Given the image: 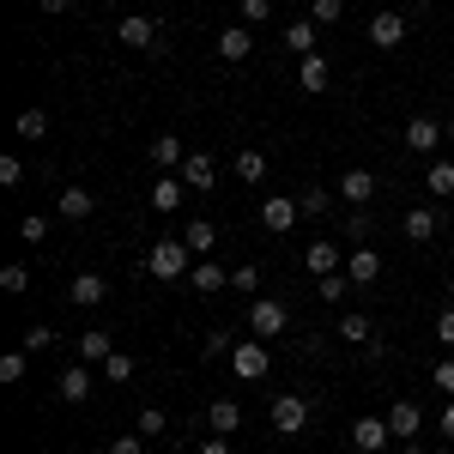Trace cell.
I'll use <instances>...</instances> for the list:
<instances>
[{
  "label": "cell",
  "instance_id": "cell-1",
  "mask_svg": "<svg viewBox=\"0 0 454 454\" xmlns=\"http://www.w3.org/2000/svg\"><path fill=\"white\" fill-rule=\"evenodd\" d=\"M145 273H152V279H188V273H194V248L182 243V237H158V243H152V254H145Z\"/></svg>",
  "mask_w": 454,
  "mask_h": 454
},
{
  "label": "cell",
  "instance_id": "cell-2",
  "mask_svg": "<svg viewBox=\"0 0 454 454\" xmlns=\"http://www.w3.org/2000/svg\"><path fill=\"white\" fill-rule=\"evenodd\" d=\"M285 327H291V309L285 303H273V297H254L248 303V333L254 340H279Z\"/></svg>",
  "mask_w": 454,
  "mask_h": 454
},
{
  "label": "cell",
  "instance_id": "cell-3",
  "mask_svg": "<svg viewBox=\"0 0 454 454\" xmlns=\"http://www.w3.org/2000/svg\"><path fill=\"white\" fill-rule=\"evenodd\" d=\"M231 370H237V382H261L267 376V340H243L231 351Z\"/></svg>",
  "mask_w": 454,
  "mask_h": 454
},
{
  "label": "cell",
  "instance_id": "cell-4",
  "mask_svg": "<svg viewBox=\"0 0 454 454\" xmlns=\"http://www.w3.org/2000/svg\"><path fill=\"white\" fill-rule=\"evenodd\" d=\"M303 424H309V400H303V394H279V400H273V430H279V436H297Z\"/></svg>",
  "mask_w": 454,
  "mask_h": 454
},
{
  "label": "cell",
  "instance_id": "cell-5",
  "mask_svg": "<svg viewBox=\"0 0 454 454\" xmlns=\"http://www.w3.org/2000/svg\"><path fill=\"white\" fill-rule=\"evenodd\" d=\"M91 387H98V376H91V364H67V370L55 376V394H61L67 406H79V400H91Z\"/></svg>",
  "mask_w": 454,
  "mask_h": 454
},
{
  "label": "cell",
  "instance_id": "cell-6",
  "mask_svg": "<svg viewBox=\"0 0 454 454\" xmlns=\"http://www.w3.org/2000/svg\"><path fill=\"white\" fill-rule=\"evenodd\" d=\"M387 442H394L387 419H351V449H357V454H382Z\"/></svg>",
  "mask_w": 454,
  "mask_h": 454
},
{
  "label": "cell",
  "instance_id": "cell-7",
  "mask_svg": "<svg viewBox=\"0 0 454 454\" xmlns=\"http://www.w3.org/2000/svg\"><path fill=\"white\" fill-rule=\"evenodd\" d=\"M442 140H449V128H442V121H430V115H412V121H406V145H412L419 158H430Z\"/></svg>",
  "mask_w": 454,
  "mask_h": 454
},
{
  "label": "cell",
  "instance_id": "cell-8",
  "mask_svg": "<svg viewBox=\"0 0 454 454\" xmlns=\"http://www.w3.org/2000/svg\"><path fill=\"white\" fill-rule=\"evenodd\" d=\"M387 430H394L400 442H419V430H424V412L412 406V400H394V406H387Z\"/></svg>",
  "mask_w": 454,
  "mask_h": 454
},
{
  "label": "cell",
  "instance_id": "cell-9",
  "mask_svg": "<svg viewBox=\"0 0 454 454\" xmlns=\"http://www.w3.org/2000/svg\"><path fill=\"white\" fill-rule=\"evenodd\" d=\"M182 182H188L194 194H207V188H218V164H212L207 152H188V158H182Z\"/></svg>",
  "mask_w": 454,
  "mask_h": 454
},
{
  "label": "cell",
  "instance_id": "cell-10",
  "mask_svg": "<svg viewBox=\"0 0 454 454\" xmlns=\"http://www.w3.org/2000/svg\"><path fill=\"white\" fill-rule=\"evenodd\" d=\"M73 351H79V364H104V357H115V340H109V327H85Z\"/></svg>",
  "mask_w": 454,
  "mask_h": 454
},
{
  "label": "cell",
  "instance_id": "cell-11",
  "mask_svg": "<svg viewBox=\"0 0 454 454\" xmlns=\"http://www.w3.org/2000/svg\"><path fill=\"white\" fill-rule=\"evenodd\" d=\"M370 43H376V49H400V43H406V19L382 6V12L370 19Z\"/></svg>",
  "mask_w": 454,
  "mask_h": 454
},
{
  "label": "cell",
  "instance_id": "cell-12",
  "mask_svg": "<svg viewBox=\"0 0 454 454\" xmlns=\"http://www.w3.org/2000/svg\"><path fill=\"white\" fill-rule=\"evenodd\" d=\"M346 273H351V285H376V279H382V254H376L370 243H357V248H351V261H346Z\"/></svg>",
  "mask_w": 454,
  "mask_h": 454
},
{
  "label": "cell",
  "instance_id": "cell-13",
  "mask_svg": "<svg viewBox=\"0 0 454 454\" xmlns=\"http://www.w3.org/2000/svg\"><path fill=\"white\" fill-rule=\"evenodd\" d=\"M67 297L79 303V309H98V303L109 297V279H104V273H79V279L67 285Z\"/></svg>",
  "mask_w": 454,
  "mask_h": 454
},
{
  "label": "cell",
  "instance_id": "cell-14",
  "mask_svg": "<svg viewBox=\"0 0 454 454\" xmlns=\"http://www.w3.org/2000/svg\"><path fill=\"white\" fill-rule=\"evenodd\" d=\"M188 285H194V291H200V297H218V291H224V285H231V273H224V267H218V261H194V273H188Z\"/></svg>",
  "mask_w": 454,
  "mask_h": 454
},
{
  "label": "cell",
  "instance_id": "cell-15",
  "mask_svg": "<svg viewBox=\"0 0 454 454\" xmlns=\"http://www.w3.org/2000/svg\"><path fill=\"white\" fill-rule=\"evenodd\" d=\"M303 267H309L315 279H327V273H346V267H340V248L327 243V237H321V243H309V248H303Z\"/></svg>",
  "mask_w": 454,
  "mask_h": 454
},
{
  "label": "cell",
  "instance_id": "cell-16",
  "mask_svg": "<svg viewBox=\"0 0 454 454\" xmlns=\"http://www.w3.org/2000/svg\"><path fill=\"white\" fill-rule=\"evenodd\" d=\"M340 194H346V207H370V200H376V176L370 170H346L340 176Z\"/></svg>",
  "mask_w": 454,
  "mask_h": 454
},
{
  "label": "cell",
  "instance_id": "cell-17",
  "mask_svg": "<svg viewBox=\"0 0 454 454\" xmlns=\"http://www.w3.org/2000/svg\"><path fill=\"white\" fill-rule=\"evenodd\" d=\"M182 243L194 248V261H207L212 248H218V224H207V218H188V224H182Z\"/></svg>",
  "mask_w": 454,
  "mask_h": 454
},
{
  "label": "cell",
  "instance_id": "cell-18",
  "mask_svg": "<svg viewBox=\"0 0 454 454\" xmlns=\"http://www.w3.org/2000/svg\"><path fill=\"white\" fill-rule=\"evenodd\" d=\"M237 424H243V406H237V400H212L207 406V430L212 436H237Z\"/></svg>",
  "mask_w": 454,
  "mask_h": 454
},
{
  "label": "cell",
  "instance_id": "cell-19",
  "mask_svg": "<svg viewBox=\"0 0 454 454\" xmlns=\"http://www.w3.org/2000/svg\"><path fill=\"white\" fill-rule=\"evenodd\" d=\"M182 194H188L182 176H158L152 182V212H182Z\"/></svg>",
  "mask_w": 454,
  "mask_h": 454
},
{
  "label": "cell",
  "instance_id": "cell-20",
  "mask_svg": "<svg viewBox=\"0 0 454 454\" xmlns=\"http://www.w3.org/2000/svg\"><path fill=\"white\" fill-rule=\"evenodd\" d=\"M315 43H321V25H315V19H297V25H285V49H291V55H321Z\"/></svg>",
  "mask_w": 454,
  "mask_h": 454
},
{
  "label": "cell",
  "instance_id": "cell-21",
  "mask_svg": "<svg viewBox=\"0 0 454 454\" xmlns=\"http://www.w3.org/2000/svg\"><path fill=\"white\" fill-rule=\"evenodd\" d=\"M248 49H254V31H248V25H224V31H218V55H224V61H248Z\"/></svg>",
  "mask_w": 454,
  "mask_h": 454
},
{
  "label": "cell",
  "instance_id": "cell-22",
  "mask_svg": "<svg viewBox=\"0 0 454 454\" xmlns=\"http://www.w3.org/2000/svg\"><path fill=\"white\" fill-rule=\"evenodd\" d=\"M121 43H128V49H152V43H158V25H152V19H145V12H128V19H121Z\"/></svg>",
  "mask_w": 454,
  "mask_h": 454
},
{
  "label": "cell",
  "instance_id": "cell-23",
  "mask_svg": "<svg viewBox=\"0 0 454 454\" xmlns=\"http://www.w3.org/2000/svg\"><path fill=\"white\" fill-rule=\"evenodd\" d=\"M297 218H303V207H297V200H285V194H273V200L261 207V224H267V231H291Z\"/></svg>",
  "mask_w": 454,
  "mask_h": 454
},
{
  "label": "cell",
  "instance_id": "cell-24",
  "mask_svg": "<svg viewBox=\"0 0 454 454\" xmlns=\"http://www.w3.org/2000/svg\"><path fill=\"white\" fill-rule=\"evenodd\" d=\"M436 224H442V212H430V207H412V212H406V224H400V231H406V243H430V237H436Z\"/></svg>",
  "mask_w": 454,
  "mask_h": 454
},
{
  "label": "cell",
  "instance_id": "cell-25",
  "mask_svg": "<svg viewBox=\"0 0 454 454\" xmlns=\"http://www.w3.org/2000/svg\"><path fill=\"white\" fill-rule=\"evenodd\" d=\"M340 340H346V346H370V340H376V321L364 309H346L340 315Z\"/></svg>",
  "mask_w": 454,
  "mask_h": 454
},
{
  "label": "cell",
  "instance_id": "cell-26",
  "mask_svg": "<svg viewBox=\"0 0 454 454\" xmlns=\"http://www.w3.org/2000/svg\"><path fill=\"white\" fill-rule=\"evenodd\" d=\"M297 85L303 91H327V55H303L297 61Z\"/></svg>",
  "mask_w": 454,
  "mask_h": 454
},
{
  "label": "cell",
  "instance_id": "cell-27",
  "mask_svg": "<svg viewBox=\"0 0 454 454\" xmlns=\"http://www.w3.org/2000/svg\"><path fill=\"white\" fill-rule=\"evenodd\" d=\"M182 158H188V152H182V134H158V140H152V164H158V170H176Z\"/></svg>",
  "mask_w": 454,
  "mask_h": 454
},
{
  "label": "cell",
  "instance_id": "cell-28",
  "mask_svg": "<svg viewBox=\"0 0 454 454\" xmlns=\"http://www.w3.org/2000/svg\"><path fill=\"white\" fill-rule=\"evenodd\" d=\"M91 212H98L91 188H61V218H91Z\"/></svg>",
  "mask_w": 454,
  "mask_h": 454
},
{
  "label": "cell",
  "instance_id": "cell-29",
  "mask_svg": "<svg viewBox=\"0 0 454 454\" xmlns=\"http://www.w3.org/2000/svg\"><path fill=\"white\" fill-rule=\"evenodd\" d=\"M424 188H430L436 200H449V194H454V158H436L430 176H424Z\"/></svg>",
  "mask_w": 454,
  "mask_h": 454
},
{
  "label": "cell",
  "instance_id": "cell-30",
  "mask_svg": "<svg viewBox=\"0 0 454 454\" xmlns=\"http://www.w3.org/2000/svg\"><path fill=\"white\" fill-rule=\"evenodd\" d=\"M145 442H158V436H170V419H164V406H140V419H134Z\"/></svg>",
  "mask_w": 454,
  "mask_h": 454
},
{
  "label": "cell",
  "instance_id": "cell-31",
  "mask_svg": "<svg viewBox=\"0 0 454 454\" xmlns=\"http://www.w3.org/2000/svg\"><path fill=\"white\" fill-rule=\"evenodd\" d=\"M0 291H6V297L31 291V267H25V261H6V267H0Z\"/></svg>",
  "mask_w": 454,
  "mask_h": 454
},
{
  "label": "cell",
  "instance_id": "cell-32",
  "mask_svg": "<svg viewBox=\"0 0 454 454\" xmlns=\"http://www.w3.org/2000/svg\"><path fill=\"white\" fill-rule=\"evenodd\" d=\"M25 364H31V351H25V346H19V351H6V357H0V382H6V387H19V382H25Z\"/></svg>",
  "mask_w": 454,
  "mask_h": 454
},
{
  "label": "cell",
  "instance_id": "cell-33",
  "mask_svg": "<svg viewBox=\"0 0 454 454\" xmlns=\"http://www.w3.org/2000/svg\"><path fill=\"white\" fill-rule=\"evenodd\" d=\"M370 231H376L370 207H351V212H346V237H351V243H370Z\"/></svg>",
  "mask_w": 454,
  "mask_h": 454
},
{
  "label": "cell",
  "instance_id": "cell-34",
  "mask_svg": "<svg viewBox=\"0 0 454 454\" xmlns=\"http://www.w3.org/2000/svg\"><path fill=\"white\" fill-rule=\"evenodd\" d=\"M315 291H321V303H346L351 273H327V279H315Z\"/></svg>",
  "mask_w": 454,
  "mask_h": 454
},
{
  "label": "cell",
  "instance_id": "cell-35",
  "mask_svg": "<svg viewBox=\"0 0 454 454\" xmlns=\"http://www.w3.org/2000/svg\"><path fill=\"white\" fill-rule=\"evenodd\" d=\"M267 176V158L261 152H237V182H261Z\"/></svg>",
  "mask_w": 454,
  "mask_h": 454
},
{
  "label": "cell",
  "instance_id": "cell-36",
  "mask_svg": "<svg viewBox=\"0 0 454 454\" xmlns=\"http://www.w3.org/2000/svg\"><path fill=\"white\" fill-rule=\"evenodd\" d=\"M309 19L315 25H340L346 19V0H309Z\"/></svg>",
  "mask_w": 454,
  "mask_h": 454
},
{
  "label": "cell",
  "instance_id": "cell-37",
  "mask_svg": "<svg viewBox=\"0 0 454 454\" xmlns=\"http://www.w3.org/2000/svg\"><path fill=\"white\" fill-rule=\"evenodd\" d=\"M200 351H207V357H231V351H237V340H231L224 327H207V340H200Z\"/></svg>",
  "mask_w": 454,
  "mask_h": 454
},
{
  "label": "cell",
  "instance_id": "cell-38",
  "mask_svg": "<svg viewBox=\"0 0 454 454\" xmlns=\"http://www.w3.org/2000/svg\"><path fill=\"white\" fill-rule=\"evenodd\" d=\"M104 382H134V357H128V351L104 357Z\"/></svg>",
  "mask_w": 454,
  "mask_h": 454
},
{
  "label": "cell",
  "instance_id": "cell-39",
  "mask_svg": "<svg viewBox=\"0 0 454 454\" xmlns=\"http://www.w3.org/2000/svg\"><path fill=\"white\" fill-rule=\"evenodd\" d=\"M297 207H303V218H321V212H327V188H321V182L303 188V194H297Z\"/></svg>",
  "mask_w": 454,
  "mask_h": 454
},
{
  "label": "cell",
  "instance_id": "cell-40",
  "mask_svg": "<svg viewBox=\"0 0 454 454\" xmlns=\"http://www.w3.org/2000/svg\"><path fill=\"white\" fill-rule=\"evenodd\" d=\"M231 291L254 297V291H261V267H254V261H248V267H237V273H231Z\"/></svg>",
  "mask_w": 454,
  "mask_h": 454
},
{
  "label": "cell",
  "instance_id": "cell-41",
  "mask_svg": "<svg viewBox=\"0 0 454 454\" xmlns=\"http://www.w3.org/2000/svg\"><path fill=\"white\" fill-rule=\"evenodd\" d=\"M19 134H25V140H43V134H49V115H43V109H25V115H19Z\"/></svg>",
  "mask_w": 454,
  "mask_h": 454
},
{
  "label": "cell",
  "instance_id": "cell-42",
  "mask_svg": "<svg viewBox=\"0 0 454 454\" xmlns=\"http://www.w3.org/2000/svg\"><path fill=\"white\" fill-rule=\"evenodd\" d=\"M19 237H25V243H43V237H49V218H43V212H25V218H19Z\"/></svg>",
  "mask_w": 454,
  "mask_h": 454
},
{
  "label": "cell",
  "instance_id": "cell-43",
  "mask_svg": "<svg viewBox=\"0 0 454 454\" xmlns=\"http://www.w3.org/2000/svg\"><path fill=\"white\" fill-rule=\"evenodd\" d=\"M430 382H436V394H449V400H454V357H442V364L430 370Z\"/></svg>",
  "mask_w": 454,
  "mask_h": 454
},
{
  "label": "cell",
  "instance_id": "cell-44",
  "mask_svg": "<svg viewBox=\"0 0 454 454\" xmlns=\"http://www.w3.org/2000/svg\"><path fill=\"white\" fill-rule=\"evenodd\" d=\"M19 182H25V164L6 152V158H0V188H19Z\"/></svg>",
  "mask_w": 454,
  "mask_h": 454
},
{
  "label": "cell",
  "instance_id": "cell-45",
  "mask_svg": "<svg viewBox=\"0 0 454 454\" xmlns=\"http://www.w3.org/2000/svg\"><path fill=\"white\" fill-rule=\"evenodd\" d=\"M273 19V0H243V25H267Z\"/></svg>",
  "mask_w": 454,
  "mask_h": 454
},
{
  "label": "cell",
  "instance_id": "cell-46",
  "mask_svg": "<svg viewBox=\"0 0 454 454\" xmlns=\"http://www.w3.org/2000/svg\"><path fill=\"white\" fill-rule=\"evenodd\" d=\"M55 346V333L49 327H25V351H49Z\"/></svg>",
  "mask_w": 454,
  "mask_h": 454
},
{
  "label": "cell",
  "instance_id": "cell-47",
  "mask_svg": "<svg viewBox=\"0 0 454 454\" xmlns=\"http://www.w3.org/2000/svg\"><path fill=\"white\" fill-rule=\"evenodd\" d=\"M109 454H145V436H140V430H134V436H115Z\"/></svg>",
  "mask_w": 454,
  "mask_h": 454
},
{
  "label": "cell",
  "instance_id": "cell-48",
  "mask_svg": "<svg viewBox=\"0 0 454 454\" xmlns=\"http://www.w3.org/2000/svg\"><path fill=\"white\" fill-rule=\"evenodd\" d=\"M436 340H442V346L454 351V303H449V309H442V315H436Z\"/></svg>",
  "mask_w": 454,
  "mask_h": 454
},
{
  "label": "cell",
  "instance_id": "cell-49",
  "mask_svg": "<svg viewBox=\"0 0 454 454\" xmlns=\"http://www.w3.org/2000/svg\"><path fill=\"white\" fill-rule=\"evenodd\" d=\"M200 454H231V436H212V442H200Z\"/></svg>",
  "mask_w": 454,
  "mask_h": 454
},
{
  "label": "cell",
  "instance_id": "cell-50",
  "mask_svg": "<svg viewBox=\"0 0 454 454\" xmlns=\"http://www.w3.org/2000/svg\"><path fill=\"white\" fill-rule=\"evenodd\" d=\"M436 424H442V436H449V442H454V400H449V406H442V419H436Z\"/></svg>",
  "mask_w": 454,
  "mask_h": 454
},
{
  "label": "cell",
  "instance_id": "cell-51",
  "mask_svg": "<svg viewBox=\"0 0 454 454\" xmlns=\"http://www.w3.org/2000/svg\"><path fill=\"white\" fill-rule=\"evenodd\" d=\"M43 12H67V6H79V0H36Z\"/></svg>",
  "mask_w": 454,
  "mask_h": 454
},
{
  "label": "cell",
  "instance_id": "cell-52",
  "mask_svg": "<svg viewBox=\"0 0 454 454\" xmlns=\"http://www.w3.org/2000/svg\"><path fill=\"white\" fill-rule=\"evenodd\" d=\"M400 454H424V449H419V442H400Z\"/></svg>",
  "mask_w": 454,
  "mask_h": 454
},
{
  "label": "cell",
  "instance_id": "cell-53",
  "mask_svg": "<svg viewBox=\"0 0 454 454\" xmlns=\"http://www.w3.org/2000/svg\"><path fill=\"white\" fill-rule=\"evenodd\" d=\"M370 6H376V12H382V6H387V0H370Z\"/></svg>",
  "mask_w": 454,
  "mask_h": 454
},
{
  "label": "cell",
  "instance_id": "cell-54",
  "mask_svg": "<svg viewBox=\"0 0 454 454\" xmlns=\"http://www.w3.org/2000/svg\"><path fill=\"white\" fill-rule=\"evenodd\" d=\"M449 140H454V115H449Z\"/></svg>",
  "mask_w": 454,
  "mask_h": 454
}]
</instances>
